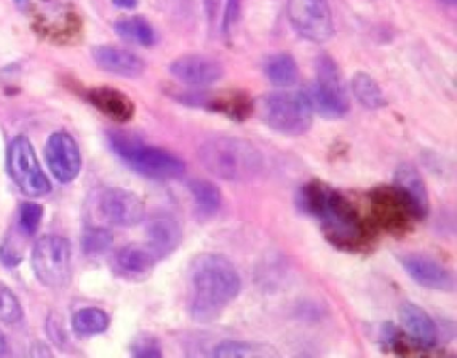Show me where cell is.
Listing matches in <instances>:
<instances>
[{"label": "cell", "mask_w": 457, "mask_h": 358, "mask_svg": "<svg viewBox=\"0 0 457 358\" xmlns=\"http://www.w3.org/2000/svg\"><path fill=\"white\" fill-rule=\"evenodd\" d=\"M287 15L299 36L312 44H323L333 36V17L326 0H288Z\"/></svg>", "instance_id": "cell-10"}, {"label": "cell", "mask_w": 457, "mask_h": 358, "mask_svg": "<svg viewBox=\"0 0 457 358\" xmlns=\"http://www.w3.org/2000/svg\"><path fill=\"white\" fill-rule=\"evenodd\" d=\"M184 105L207 109L224 114L235 121H245L253 111V103L245 93L237 90L215 93H184L179 96Z\"/></svg>", "instance_id": "cell-14"}, {"label": "cell", "mask_w": 457, "mask_h": 358, "mask_svg": "<svg viewBox=\"0 0 457 358\" xmlns=\"http://www.w3.org/2000/svg\"><path fill=\"white\" fill-rule=\"evenodd\" d=\"M299 212L320 221L328 245L346 254H369L377 245L378 231L368 216L338 189L325 181H307L296 192Z\"/></svg>", "instance_id": "cell-1"}, {"label": "cell", "mask_w": 457, "mask_h": 358, "mask_svg": "<svg viewBox=\"0 0 457 358\" xmlns=\"http://www.w3.org/2000/svg\"><path fill=\"white\" fill-rule=\"evenodd\" d=\"M113 243V232L105 227H87L81 237L82 251L89 256L103 255Z\"/></svg>", "instance_id": "cell-27"}, {"label": "cell", "mask_w": 457, "mask_h": 358, "mask_svg": "<svg viewBox=\"0 0 457 358\" xmlns=\"http://www.w3.org/2000/svg\"><path fill=\"white\" fill-rule=\"evenodd\" d=\"M259 114L267 127L286 136H302L312 125V112L304 93L277 92L261 98Z\"/></svg>", "instance_id": "cell-7"}, {"label": "cell", "mask_w": 457, "mask_h": 358, "mask_svg": "<svg viewBox=\"0 0 457 358\" xmlns=\"http://www.w3.org/2000/svg\"><path fill=\"white\" fill-rule=\"evenodd\" d=\"M267 79L277 87H290L298 82V63L288 53H278L264 63Z\"/></svg>", "instance_id": "cell-23"}, {"label": "cell", "mask_w": 457, "mask_h": 358, "mask_svg": "<svg viewBox=\"0 0 457 358\" xmlns=\"http://www.w3.org/2000/svg\"><path fill=\"white\" fill-rule=\"evenodd\" d=\"M23 262V253L12 243V240L6 239L0 243V264L7 269H15Z\"/></svg>", "instance_id": "cell-32"}, {"label": "cell", "mask_w": 457, "mask_h": 358, "mask_svg": "<svg viewBox=\"0 0 457 358\" xmlns=\"http://www.w3.org/2000/svg\"><path fill=\"white\" fill-rule=\"evenodd\" d=\"M45 218L44 205L36 202H25L18 208L17 227L21 234L33 237L37 234Z\"/></svg>", "instance_id": "cell-28"}, {"label": "cell", "mask_w": 457, "mask_h": 358, "mask_svg": "<svg viewBox=\"0 0 457 358\" xmlns=\"http://www.w3.org/2000/svg\"><path fill=\"white\" fill-rule=\"evenodd\" d=\"M255 353V345L251 342L227 339L219 342L212 350L213 357L218 358H242L253 355Z\"/></svg>", "instance_id": "cell-31"}, {"label": "cell", "mask_w": 457, "mask_h": 358, "mask_svg": "<svg viewBox=\"0 0 457 358\" xmlns=\"http://www.w3.org/2000/svg\"><path fill=\"white\" fill-rule=\"evenodd\" d=\"M156 254L146 243H132L117 251L116 264L125 274L143 277L159 263Z\"/></svg>", "instance_id": "cell-21"}, {"label": "cell", "mask_w": 457, "mask_h": 358, "mask_svg": "<svg viewBox=\"0 0 457 358\" xmlns=\"http://www.w3.org/2000/svg\"><path fill=\"white\" fill-rule=\"evenodd\" d=\"M188 285L189 315L195 322L210 323L240 296L242 278L227 256L207 253L189 266Z\"/></svg>", "instance_id": "cell-2"}, {"label": "cell", "mask_w": 457, "mask_h": 358, "mask_svg": "<svg viewBox=\"0 0 457 358\" xmlns=\"http://www.w3.org/2000/svg\"><path fill=\"white\" fill-rule=\"evenodd\" d=\"M73 329L79 336L90 337L105 333L111 325V318L98 307H84L74 314Z\"/></svg>", "instance_id": "cell-25"}, {"label": "cell", "mask_w": 457, "mask_h": 358, "mask_svg": "<svg viewBox=\"0 0 457 358\" xmlns=\"http://www.w3.org/2000/svg\"><path fill=\"white\" fill-rule=\"evenodd\" d=\"M7 172L15 186L30 197L46 196L52 184L45 175L33 144L25 136H17L7 149Z\"/></svg>", "instance_id": "cell-9"}, {"label": "cell", "mask_w": 457, "mask_h": 358, "mask_svg": "<svg viewBox=\"0 0 457 358\" xmlns=\"http://www.w3.org/2000/svg\"><path fill=\"white\" fill-rule=\"evenodd\" d=\"M170 73L188 87H211L224 76L223 65L215 58L203 54H188L170 63Z\"/></svg>", "instance_id": "cell-15"}, {"label": "cell", "mask_w": 457, "mask_h": 358, "mask_svg": "<svg viewBox=\"0 0 457 358\" xmlns=\"http://www.w3.org/2000/svg\"><path fill=\"white\" fill-rule=\"evenodd\" d=\"M413 203L421 221L429 213V195L421 173L411 162H401L395 171V183Z\"/></svg>", "instance_id": "cell-20"}, {"label": "cell", "mask_w": 457, "mask_h": 358, "mask_svg": "<svg viewBox=\"0 0 457 358\" xmlns=\"http://www.w3.org/2000/svg\"><path fill=\"white\" fill-rule=\"evenodd\" d=\"M138 0H113V4L119 9L132 10L137 6Z\"/></svg>", "instance_id": "cell-35"}, {"label": "cell", "mask_w": 457, "mask_h": 358, "mask_svg": "<svg viewBox=\"0 0 457 358\" xmlns=\"http://www.w3.org/2000/svg\"><path fill=\"white\" fill-rule=\"evenodd\" d=\"M188 189L194 199L195 212L200 221H207L218 215L223 203L218 186L205 179H194L189 181Z\"/></svg>", "instance_id": "cell-22"}, {"label": "cell", "mask_w": 457, "mask_h": 358, "mask_svg": "<svg viewBox=\"0 0 457 358\" xmlns=\"http://www.w3.org/2000/svg\"><path fill=\"white\" fill-rule=\"evenodd\" d=\"M15 4H18L20 7H26L29 4V0H15Z\"/></svg>", "instance_id": "cell-37"}, {"label": "cell", "mask_w": 457, "mask_h": 358, "mask_svg": "<svg viewBox=\"0 0 457 358\" xmlns=\"http://www.w3.org/2000/svg\"><path fill=\"white\" fill-rule=\"evenodd\" d=\"M117 36L129 42L141 45V46H152L154 44V31L148 21L141 17L125 18L117 21L114 25Z\"/></svg>", "instance_id": "cell-26"}, {"label": "cell", "mask_w": 457, "mask_h": 358, "mask_svg": "<svg viewBox=\"0 0 457 358\" xmlns=\"http://www.w3.org/2000/svg\"><path fill=\"white\" fill-rule=\"evenodd\" d=\"M22 318L23 309L20 299L4 283L0 282V322L14 325L21 322Z\"/></svg>", "instance_id": "cell-29"}, {"label": "cell", "mask_w": 457, "mask_h": 358, "mask_svg": "<svg viewBox=\"0 0 457 358\" xmlns=\"http://www.w3.org/2000/svg\"><path fill=\"white\" fill-rule=\"evenodd\" d=\"M403 271L413 282L428 290L451 293L454 290V277L451 270L424 254H403L397 256Z\"/></svg>", "instance_id": "cell-13"}, {"label": "cell", "mask_w": 457, "mask_h": 358, "mask_svg": "<svg viewBox=\"0 0 457 358\" xmlns=\"http://www.w3.org/2000/svg\"><path fill=\"white\" fill-rule=\"evenodd\" d=\"M398 317L406 333L425 349L435 347L438 341V329L433 318L419 304L403 302L398 309Z\"/></svg>", "instance_id": "cell-17"}, {"label": "cell", "mask_w": 457, "mask_h": 358, "mask_svg": "<svg viewBox=\"0 0 457 358\" xmlns=\"http://www.w3.org/2000/svg\"><path fill=\"white\" fill-rule=\"evenodd\" d=\"M45 159L50 172L60 183H71L81 172V152L69 133L57 132L50 136L45 146Z\"/></svg>", "instance_id": "cell-12"}, {"label": "cell", "mask_w": 457, "mask_h": 358, "mask_svg": "<svg viewBox=\"0 0 457 358\" xmlns=\"http://www.w3.org/2000/svg\"><path fill=\"white\" fill-rule=\"evenodd\" d=\"M130 354L136 358L162 357V347L154 334L140 333L130 344Z\"/></svg>", "instance_id": "cell-30"}, {"label": "cell", "mask_w": 457, "mask_h": 358, "mask_svg": "<svg viewBox=\"0 0 457 358\" xmlns=\"http://www.w3.org/2000/svg\"><path fill=\"white\" fill-rule=\"evenodd\" d=\"M98 211L109 224L133 227L143 221L145 205L143 200L129 189L111 187L98 195Z\"/></svg>", "instance_id": "cell-11"}, {"label": "cell", "mask_w": 457, "mask_h": 358, "mask_svg": "<svg viewBox=\"0 0 457 358\" xmlns=\"http://www.w3.org/2000/svg\"><path fill=\"white\" fill-rule=\"evenodd\" d=\"M71 258L73 251L68 239L58 235H46L34 246L31 255L34 274L46 287H63L71 280Z\"/></svg>", "instance_id": "cell-8"}, {"label": "cell", "mask_w": 457, "mask_h": 358, "mask_svg": "<svg viewBox=\"0 0 457 358\" xmlns=\"http://www.w3.org/2000/svg\"><path fill=\"white\" fill-rule=\"evenodd\" d=\"M352 92L355 100L370 111H378V109L386 106L384 93L381 87L377 84L376 79L369 74L355 73L352 79Z\"/></svg>", "instance_id": "cell-24"}, {"label": "cell", "mask_w": 457, "mask_h": 358, "mask_svg": "<svg viewBox=\"0 0 457 358\" xmlns=\"http://www.w3.org/2000/svg\"><path fill=\"white\" fill-rule=\"evenodd\" d=\"M10 353L9 341H7L6 336L4 331L0 330V357H6Z\"/></svg>", "instance_id": "cell-36"}, {"label": "cell", "mask_w": 457, "mask_h": 358, "mask_svg": "<svg viewBox=\"0 0 457 358\" xmlns=\"http://www.w3.org/2000/svg\"><path fill=\"white\" fill-rule=\"evenodd\" d=\"M92 54L103 71L116 76L133 79L145 71V63L140 57L120 47L97 46L93 49Z\"/></svg>", "instance_id": "cell-19"}, {"label": "cell", "mask_w": 457, "mask_h": 358, "mask_svg": "<svg viewBox=\"0 0 457 358\" xmlns=\"http://www.w3.org/2000/svg\"><path fill=\"white\" fill-rule=\"evenodd\" d=\"M108 141L112 152L129 170L149 180H179L186 172L183 160L165 149L146 146L135 136L112 132Z\"/></svg>", "instance_id": "cell-4"}, {"label": "cell", "mask_w": 457, "mask_h": 358, "mask_svg": "<svg viewBox=\"0 0 457 358\" xmlns=\"http://www.w3.org/2000/svg\"><path fill=\"white\" fill-rule=\"evenodd\" d=\"M85 97L104 116L120 124L129 122L135 116V104L121 90L111 87H92Z\"/></svg>", "instance_id": "cell-18"}, {"label": "cell", "mask_w": 457, "mask_h": 358, "mask_svg": "<svg viewBox=\"0 0 457 358\" xmlns=\"http://www.w3.org/2000/svg\"><path fill=\"white\" fill-rule=\"evenodd\" d=\"M314 113L326 120H337L349 112L350 103L338 65L330 55L315 61V81L303 92Z\"/></svg>", "instance_id": "cell-6"}, {"label": "cell", "mask_w": 457, "mask_h": 358, "mask_svg": "<svg viewBox=\"0 0 457 358\" xmlns=\"http://www.w3.org/2000/svg\"><path fill=\"white\" fill-rule=\"evenodd\" d=\"M203 167L220 180L248 183L255 180L264 168V157L245 138L219 136L205 141L199 149Z\"/></svg>", "instance_id": "cell-3"}, {"label": "cell", "mask_w": 457, "mask_h": 358, "mask_svg": "<svg viewBox=\"0 0 457 358\" xmlns=\"http://www.w3.org/2000/svg\"><path fill=\"white\" fill-rule=\"evenodd\" d=\"M369 216L377 231L405 237L421 221L411 200L395 184H381L366 194Z\"/></svg>", "instance_id": "cell-5"}, {"label": "cell", "mask_w": 457, "mask_h": 358, "mask_svg": "<svg viewBox=\"0 0 457 358\" xmlns=\"http://www.w3.org/2000/svg\"><path fill=\"white\" fill-rule=\"evenodd\" d=\"M240 12V2L239 0H228V6H227L226 12V28L231 25L237 21V15Z\"/></svg>", "instance_id": "cell-34"}, {"label": "cell", "mask_w": 457, "mask_h": 358, "mask_svg": "<svg viewBox=\"0 0 457 358\" xmlns=\"http://www.w3.org/2000/svg\"><path fill=\"white\" fill-rule=\"evenodd\" d=\"M46 330L47 334H49L50 339H52L53 342H55V345H58V346H62V345H65L66 341H68L66 331L63 330L62 325H61L57 317L49 318V321H47Z\"/></svg>", "instance_id": "cell-33"}, {"label": "cell", "mask_w": 457, "mask_h": 358, "mask_svg": "<svg viewBox=\"0 0 457 358\" xmlns=\"http://www.w3.org/2000/svg\"><path fill=\"white\" fill-rule=\"evenodd\" d=\"M146 237V245L156 254L159 261H162L180 247L183 229L175 216L170 213H160L149 221Z\"/></svg>", "instance_id": "cell-16"}]
</instances>
